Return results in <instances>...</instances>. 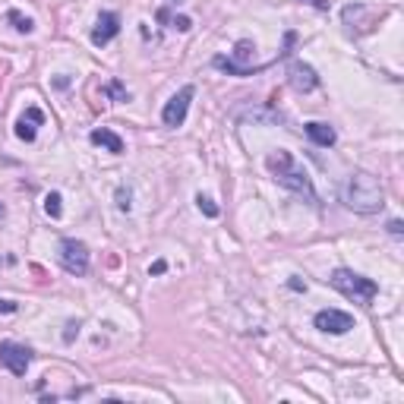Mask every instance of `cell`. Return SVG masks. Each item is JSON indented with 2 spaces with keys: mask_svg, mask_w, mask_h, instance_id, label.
Instances as JSON below:
<instances>
[{
  "mask_svg": "<svg viewBox=\"0 0 404 404\" xmlns=\"http://www.w3.org/2000/svg\"><path fill=\"white\" fill-rule=\"evenodd\" d=\"M196 205H199V209L205 212L209 218H218V205L209 199V196H202V193H199V196H196Z\"/></svg>",
  "mask_w": 404,
  "mask_h": 404,
  "instance_id": "ac0fdd59",
  "label": "cell"
},
{
  "mask_svg": "<svg viewBox=\"0 0 404 404\" xmlns=\"http://www.w3.org/2000/svg\"><path fill=\"white\" fill-rule=\"evenodd\" d=\"M158 23H171V29H177V32H190L193 29V19L190 16H171V10H158Z\"/></svg>",
  "mask_w": 404,
  "mask_h": 404,
  "instance_id": "5bb4252c",
  "label": "cell"
},
{
  "mask_svg": "<svg viewBox=\"0 0 404 404\" xmlns=\"http://www.w3.org/2000/svg\"><path fill=\"white\" fill-rule=\"evenodd\" d=\"M389 234H392V237H401V234H404V225L398 221V218H392V221H389Z\"/></svg>",
  "mask_w": 404,
  "mask_h": 404,
  "instance_id": "ffe728a7",
  "label": "cell"
},
{
  "mask_svg": "<svg viewBox=\"0 0 404 404\" xmlns=\"http://www.w3.org/2000/svg\"><path fill=\"white\" fill-rule=\"evenodd\" d=\"M0 363L13 376H26V370L32 367V351L16 341H0Z\"/></svg>",
  "mask_w": 404,
  "mask_h": 404,
  "instance_id": "8992f818",
  "label": "cell"
},
{
  "mask_svg": "<svg viewBox=\"0 0 404 404\" xmlns=\"http://www.w3.org/2000/svg\"><path fill=\"white\" fill-rule=\"evenodd\" d=\"M287 83H291L294 92H313V89H319V76H316V70L310 63L291 60L287 63Z\"/></svg>",
  "mask_w": 404,
  "mask_h": 404,
  "instance_id": "9c48e42d",
  "label": "cell"
},
{
  "mask_svg": "<svg viewBox=\"0 0 404 404\" xmlns=\"http://www.w3.org/2000/svg\"><path fill=\"white\" fill-rule=\"evenodd\" d=\"M287 285H291L294 291H307V285H303V281H297V278H291V281H287Z\"/></svg>",
  "mask_w": 404,
  "mask_h": 404,
  "instance_id": "cb8c5ba5",
  "label": "cell"
},
{
  "mask_svg": "<svg viewBox=\"0 0 404 404\" xmlns=\"http://www.w3.org/2000/svg\"><path fill=\"white\" fill-rule=\"evenodd\" d=\"M76 335H79V322H70L67 332H63V341H73Z\"/></svg>",
  "mask_w": 404,
  "mask_h": 404,
  "instance_id": "44dd1931",
  "label": "cell"
},
{
  "mask_svg": "<svg viewBox=\"0 0 404 404\" xmlns=\"http://www.w3.org/2000/svg\"><path fill=\"white\" fill-rule=\"evenodd\" d=\"M60 202H63V199H60V193H57V190L45 196V212H48L51 218H60V215H63V205H60Z\"/></svg>",
  "mask_w": 404,
  "mask_h": 404,
  "instance_id": "e0dca14e",
  "label": "cell"
},
{
  "mask_svg": "<svg viewBox=\"0 0 404 404\" xmlns=\"http://www.w3.org/2000/svg\"><path fill=\"white\" fill-rule=\"evenodd\" d=\"M92 145H101V149H108L111 155H120L123 152V139H120L114 130H108V127H101V130H92Z\"/></svg>",
  "mask_w": 404,
  "mask_h": 404,
  "instance_id": "4fadbf2b",
  "label": "cell"
},
{
  "mask_svg": "<svg viewBox=\"0 0 404 404\" xmlns=\"http://www.w3.org/2000/svg\"><path fill=\"white\" fill-rule=\"evenodd\" d=\"M313 325L319 332H325V335H347V332L354 329V316L341 313V310H319Z\"/></svg>",
  "mask_w": 404,
  "mask_h": 404,
  "instance_id": "ba28073f",
  "label": "cell"
},
{
  "mask_svg": "<svg viewBox=\"0 0 404 404\" xmlns=\"http://www.w3.org/2000/svg\"><path fill=\"white\" fill-rule=\"evenodd\" d=\"M329 285L335 287L338 294H345L347 300L360 303V307H370V303L376 300V294H379V285H376L373 278H363L351 269H335L329 278Z\"/></svg>",
  "mask_w": 404,
  "mask_h": 404,
  "instance_id": "3957f363",
  "label": "cell"
},
{
  "mask_svg": "<svg viewBox=\"0 0 404 404\" xmlns=\"http://www.w3.org/2000/svg\"><path fill=\"white\" fill-rule=\"evenodd\" d=\"M117 35H120V16L111 13V10H105V13L98 16L95 29H92V45H95V48H105V45H111Z\"/></svg>",
  "mask_w": 404,
  "mask_h": 404,
  "instance_id": "30bf717a",
  "label": "cell"
},
{
  "mask_svg": "<svg viewBox=\"0 0 404 404\" xmlns=\"http://www.w3.org/2000/svg\"><path fill=\"white\" fill-rule=\"evenodd\" d=\"M16 310H19L16 300H0V313H16Z\"/></svg>",
  "mask_w": 404,
  "mask_h": 404,
  "instance_id": "7402d4cb",
  "label": "cell"
},
{
  "mask_svg": "<svg viewBox=\"0 0 404 404\" xmlns=\"http://www.w3.org/2000/svg\"><path fill=\"white\" fill-rule=\"evenodd\" d=\"M7 23L13 26L16 32H23V35H32V32H35V23H32V16H23L19 10H10V13H7Z\"/></svg>",
  "mask_w": 404,
  "mask_h": 404,
  "instance_id": "9a60e30c",
  "label": "cell"
},
{
  "mask_svg": "<svg viewBox=\"0 0 404 404\" xmlns=\"http://www.w3.org/2000/svg\"><path fill=\"white\" fill-rule=\"evenodd\" d=\"M341 202L357 215H373L385 205V193H382L379 177H373L370 171H354L341 187Z\"/></svg>",
  "mask_w": 404,
  "mask_h": 404,
  "instance_id": "6da1fadb",
  "label": "cell"
},
{
  "mask_svg": "<svg viewBox=\"0 0 404 404\" xmlns=\"http://www.w3.org/2000/svg\"><path fill=\"white\" fill-rule=\"evenodd\" d=\"M313 7H319V10H329V0H310Z\"/></svg>",
  "mask_w": 404,
  "mask_h": 404,
  "instance_id": "d4e9b609",
  "label": "cell"
},
{
  "mask_svg": "<svg viewBox=\"0 0 404 404\" xmlns=\"http://www.w3.org/2000/svg\"><path fill=\"white\" fill-rule=\"evenodd\" d=\"M165 269H168V262H165V259H158V262H152L149 275H165Z\"/></svg>",
  "mask_w": 404,
  "mask_h": 404,
  "instance_id": "603a6c76",
  "label": "cell"
},
{
  "mask_svg": "<svg viewBox=\"0 0 404 404\" xmlns=\"http://www.w3.org/2000/svg\"><path fill=\"white\" fill-rule=\"evenodd\" d=\"M0 215H3V205H0Z\"/></svg>",
  "mask_w": 404,
  "mask_h": 404,
  "instance_id": "484cf974",
  "label": "cell"
},
{
  "mask_svg": "<svg viewBox=\"0 0 404 404\" xmlns=\"http://www.w3.org/2000/svg\"><path fill=\"white\" fill-rule=\"evenodd\" d=\"M196 89L193 85H183L177 95L171 98L161 111V120H165V127H183V120H187V111H190V101H193Z\"/></svg>",
  "mask_w": 404,
  "mask_h": 404,
  "instance_id": "52a82bcc",
  "label": "cell"
},
{
  "mask_svg": "<svg viewBox=\"0 0 404 404\" xmlns=\"http://www.w3.org/2000/svg\"><path fill=\"white\" fill-rule=\"evenodd\" d=\"M265 168H269V174L281 183V187H287L291 193H297V196H303L307 202L319 205V196H316V190H313L310 174L303 171V168H297V161H294V155L287 149L272 152V155L265 158Z\"/></svg>",
  "mask_w": 404,
  "mask_h": 404,
  "instance_id": "7a4b0ae2",
  "label": "cell"
},
{
  "mask_svg": "<svg viewBox=\"0 0 404 404\" xmlns=\"http://www.w3.org/2000/svg\"><path fill=\"white\" fill-rule=\"evenodd\" d=\"M303 133L310 136V143L319 145V149H329V145H335V130L329 127V123H322V120H310L307 127H303Z\"/></svg>",
  "mask_w": 404,
  "mask_h": 404,
  "instance_id": "7c38bea8",
  "label": "cell"
},
{
  "mask_svg": "<svg viewBox=\"0 0 404 404\" xmlns=\"http://www.w3.org/2000/svg\"><path fill=\"white\" fill-rule=\"evenodd\" d=\"M117 209H120V212H130V209H133V202H130V190H127V187H120V190H117Z\"/></svg>",
  "mask_w": 404,
  "mask_h": 404,
  "instance_id": "d6986e66",
  "label": "cell"
},
{
  "mask_svg": "<svg viewBox=\"0 0 404 404\" xmlns=\"http://www.w3.org/2000/svg\"><path fill=\"white\" fill-rule=\"evenodd\" d=\"M41 123H45V114H41V108H26V114L16 120V136H19L23 143H35L38 127H41Z\"/></svg>",
  "mask_w": 404,
  "mask_h": 404,
  "instance_id": "8fae6325",
  "label": "cell"
},
{
  "mask_svg": "<svg viewBox=\"0 0 404 404\" xmlns=\"http://www.w3.org/2000/svg\"><path fill=\"white\" fill-rule=\"evenodd\" d=\"M60 265L70 272V275H85L89 272V247L76 237H63L60 240Z\"/></svg>",
  "mask_w": 404,
  "mask_h": 404,
  "instance_id": "5b68a950",
  "label": "cell"
},
{
  "mask_svg": "<svg viewBox=\"0 0 404 404\" xmlns=\"http://www.w3.org/2000/svg\"><path fill=\"white\" fill-rule=\"evenodd\" d=\"M105 95H111L114 101H130V92H127V85L120 83V79H111V83L105 85Z\"/></svg>",
  "mask_w": 404,
  "mask_h": 404,
  "instance_id": "2e32d148",
  "label": "cell"
},
{
  "mask_svg": "<svg viewBox=\"0 0 404 404\" xmlns=\"http://www.w3.org/2000/svg\"><path fill=\"white\" fill-rule=\"evenodd\" d=\"M382 16L385 13H376V10L367 7V3H347V7L341 10V19H345L347 35H367V32H373L376 26H379Z\"/></svg>",
  "mask_w": 404,
  "mask_h": 404,
  "instance_id": "277c9868",
  "label": "cell"
}]
</instances>
